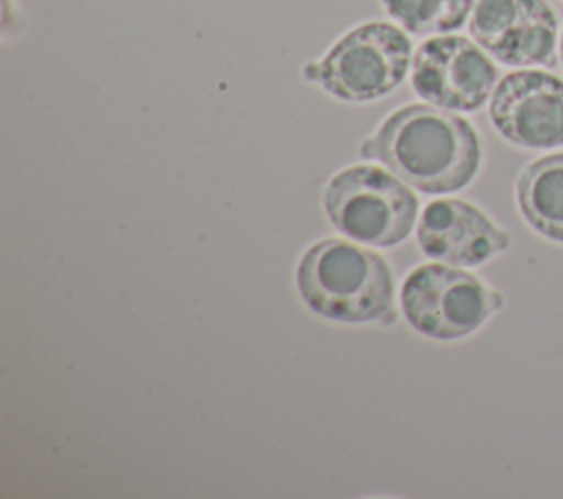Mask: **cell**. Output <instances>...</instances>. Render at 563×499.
Masks as SVG:
<instances>
[{
	"instance_id": "obj_1",
	"label": "cell",
	"mask_w": 563,
	"mask_h": 499,
	"mask_svg": "<svg viewBox=\"0 0 563 499\" xmlns=\"http://www.w3.org/2000/svg\"><path fill=\"white\" fill-rule=\"evenodd\" d=\"M361 156L378 160L422 193H453L477 176L482 145L475 127L460 114L409 103L380 121L361 143Z\"/></svg>"
},
{
	"instance_id": "obj_2",
	"label": "cell",
	"mask_w": 563,
	"mask_h": 499,
	"mask_svg": "<svg viewBox=\"0 0 563 499\" xmlns=\"http://www.w3.org/2000/svg\"><path fill=\"white\" fill-rule=\"evenodd\" d=\"M295 284L312 312L336 323L383 321L394 306L389 264L352 240L325 237L306 248Z\"/></svg>"
},
{
	"instance_id": "obj_3",
	"label": "cell",
	"mask_w": 563,
	"mask_h": 499,
	"mask_svg": "<svg viewBox=\"0 0 563 499\" xmlns=\"http://www.w3.org/2000/svg\"><path fill=\"white\" fill-rule=\"evenodd\" d=\"M411 40L389 22H363L343 33L317 62L306 66V79L328 95L367 103L394 92L411 70Z\"/></svg>"
},
{
	"instance_id": "obj_4",
	"label": "cell",
	"mask_w": 563,
	"mask_h": 499,
	"mask_svg": "<svg viewBox=\"0 0 563 499\" xmlns=\"http://www.w3.org/2000/svg\"><path fill=\"white\" fill-rule=\"evenodd\" d=\"M323 211L347 240L389 248L411 233L418 200L396 174L376 165H350L323 187Z\"/></svg>"
},
{
	"instance_id": "obj_5",
	"label": "cell",
	"mask_w": 563,
	"mask_h": 499,
	"mask_svg": "<svg viewBox=\"0 0 563 499\" xmlns=\"http://www.w3.org/2000/svg\"><path fill=\"white\" fill-rule=\"evenodd\" d=\"M504 297L477 275L451 264H422L400 288L407 323L438 341H455L477 332L499 308Z\"/></svg>"
},
{
	"instance_id": "obj_6",
	"label": "cell",
	"mask_w": 563,
	"mask_h": 499,
	"mask_svg": "<svg viewBox=\"0 0 563 499\" xmlns=\"http://www.w3.org/2000/svg\"><path fill=\"white\" fill-rule=\"evenodd\" d=\"M497 86V66L488 53L462 35L424 40L411 57L413 92L451 112L479 110Z\"/></svg>"
},
{
	"instance_id": "obj_7",
	"label": "cell",
	"mask_w": 563,
	"mask_h": 499,
	"mask_svg": "<svg viewBox=\"0 0 563 499\" xmlns=\"http://www.w3.org/2000/svg\"><path fill=\"white\" fill-rule=\"evenodd\" d=\"M556 15L545 0H475L468 33L506 66L556 62Z\"/></svg>"
},
{
	"instance_id": "obj_8",
	"label": "cell",
	"mask_w": 563,
	"mask_h": 499,
	"mask_svg": "<svg viewBox=\"0 0 563 499\" xmlns=\"http://www.w3.org/2000/svg\"><path fill=\"white\" fill-rule=\"evenodd\" d=\"M488 117L512 145L563 147V79L545 70L508 73L490 95Z\"/></svg>"
},
{
	"instance_id": "obj_9",
	"label": "cell",
	"mask_w": 563,
	"mask_h": 499,
	"mask_svg": "<svg viewBox=\"0 0 563 499\" xmlns=\"http://www.w3.org/2000/svg\"><path fill=\"white\" fill-rule=\"evenodd\" d=\"M420 251L451 266H479L510 246V235L482 209L460 198H440L416 224Z\"/></svg>"
},
{
	"instance_id": "obj_10",
	"label": "cell",
	"mask_w": 563,
	"mask_h": 499,
	"mask_svg": "<svg viewBox=\"0 0 563 499\" xmlns=\"http://www.w3.org/2000/svg\"><path fill=\"white\" fill-rule=\"evenodd\" d=\"M515 196L530 229L563 244V152L523 165L515 180Z\"/></svg>"
},
{
	"instance_id": "obj_11",
	"label": "cell",
	"mask_w": 563,
	"mask_h": 499,
	"mask_svg": "<svg viewBox=\"0 0 563 499\" xmlns=\"http://www.w3.org/2000/svg\"><path fill=\"white\" fill-rule=\"evenodd\" d=\"M400 29L413 35L457 31L471 15L475 0H380Z\"/></svg>"
},
{
	"instance_id": "obj_12",
	"label": "cell",
	"mask_w": 563,
	"mask_h": 499,
	"mask_svg": "<svg viewBox=\"0 0 563 499\" xmlns=\"http://www.w3.org/2000/svg\"><path fill=\"white\" fill-rule=\"evenodd\" d=\"M559 51H561V62H563V33H561V44H559Z\"/></svg>"
}]
</instances>
